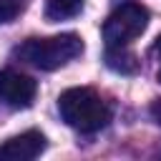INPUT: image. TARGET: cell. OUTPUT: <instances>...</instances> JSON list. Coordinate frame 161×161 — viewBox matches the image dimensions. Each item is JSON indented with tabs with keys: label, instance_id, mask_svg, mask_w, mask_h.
<instances>
[{
	"label": "cell",
	"instance_id": "cell-1",
	"mask_svg": "<svg viewBox=\"0 0 161 161\" xmlns=\"http://www.w3.org/2000/svg\"><path fill=\"white\" fill-rule=\"evenodd\" d=\"M58 111L60 118L83 133H96L108 126L111 121V108L108 103L93 91V88H68L58 98Z\"/></svg>",
	"mask_w": 161,
	"mask_h": 161
},
{
	"label": "cell",
	"instance_id": "cell-2",
	"mask_svg": "<svg viewBox=\"0 0 161 161\" xmlns=\"http://www.w3.org/2000/svg\"><path fill=\"white\" fill-rule=\"evenodd\" d=\"M83 53V40L75 33H60L50 38H28L15 48V55L40 70H55Z\"/></svg>",
	"mask_w": 161,
	"mask_h": 161
},
{
	"label": "cell",
	"instance_id": "cell-3",
	"mask_svg": "<svg viewBox=\"0 0 161 161\" xmlns=\"http://www.w3.org/2000/svg\"><path fill=\"white\" fill-rule=\"evenodd\" d=\"M148 25V10L138 3H126L108 15L103 23V40L106 45H128L136 40Z\"/></svg>",
	"mask_w": 161,
	"mask_h": 161
},
{
	"label": "cell",
	"instance_id": "cell-4",
	"mask_svg": "<svg viewBox=\"0 0 161 161\" xmlns=\"http://www.w3.org/2000/svg\"><path fill=\"white\" fill-rule=\"evenodd\" d=\"M38 93V83L18 70H0V101L10 108H30Z\"/></svg>",
	"mask_w": 161,
	"mask_h": 161
},
{
	"label": "cell",
	"instance_id": "cell-5",
	"mask_svg": "<svg viewBox=\"0 0 161 161\" xmlns=\"http://www.w3.org/2000/svg\"><path fill=\"white\" fill-rule=\"evenodd\" d=\"M45 151V136L40 131H25L8 138L0 146V161H30Z\"/></svg>",
	"mask_w": 161,
	"mask_h": 161
},
{
	"label": "cell",
	"instance_id": "cell-6",
	"mask_svg": "<svg viewBox=\"0 0 161 161\" xmlns=\"http://www.w3.org/2000/svg\"><path fill=\"white\" fill-rule=\"evenodd\" d=\"M106 65L121 75H133V73H138L141 60L126 45H106Z\"/></svg>",
	"mask_w": 161,
	"mask_h": 161
},
{
	"label": "cell",
	"instance_id": "cell-7",
	"mask_svg": "<svg viewBox=\"0 0 161 161\" xmlns=\"http://www.w3.org/2000/svg\"><path fill=\"white\" fill-rule=\"evenodd\" d=\"M86 0H45V18L50 23L70 20L83 10Z\"/></svg>",
	"mask_w": 161,
	"mask_h": 161
},
{
	"label": "cell",
	"instance_id": "cell-8",
	"mask_svg": "<svg viewBox=\"0 0 161 161\" xmlns=\"http://www.w3.org/2000/svg\"><path fill=\"white\" fill-rule=\"evenodd\" d=\"M23 8H25V0H0V23L15 20Z\"/></svg>",
	"mask_w": 161,
	"mask_h": 161
},
{
	"label": "cell",
	"instance_id": "cell-9",
	"mask_svg": "<svg viewBox=\"0 0 161 161\" xmlns=\"http://www.w3.org/2000/svg\"><path fill=\"white\" fill-rule=\"evenodd\" d=\"M153 55H156V75H158V80H161V35L156 38V43H153Z\"/></svg>",
	"mask_w": 161,
	"mask_h": 161
},
{
	"label": "cell",
	"instance_id": "cell-10",
	"mask_svg": "<svg viewBox=\"0 0 161 161\" xmlns=\"http://www.w3.org/2000/svg\"><path fill=\"white\" fill-rule=\"evenodd\" d=\"M151 118L161 126V98H156V101L151 103Z\"/></svg>",
	"mask_w": 161,
	"mask_h": 161
}]
</instances>
